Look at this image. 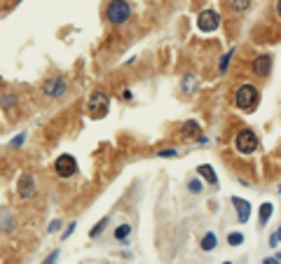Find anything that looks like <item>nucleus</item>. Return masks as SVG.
I'll list each match as a JSON object with an SVG mask.
<instances>
[{
    "label": "nucleus",
    "mask_w": 281,
    "mask_h": 264,
    "mask_svg": "<svg viewBox=\"0 0 281 264\" xmlns=\"http://www.w3.org/2000/svg\"><path fill=\"white\" fill-rule=\"evenodd\" d=\"M223 264H234V262H223Z\"/></svg>",
    "instance_id": "obj_32"
},
{
    "label": "nucleus",
    "mask_w": 281,
    "mask_h": 264,
    "mask_svg": "<svg viewBox=\"0 0 281 264\" xmlns=\"http://www.w3.org/2000/svg\"><path fill=\"white\" fill-rule=\"evenodd\" d=\"M24 141H26V134H19L17 138L10 143V148H21V145H24Z\"/></svg>",
    "instance_id": "obj_28"
},
{
    "label": "nucleus",
    "mask_w": 281,
    "mask_h": 264,
    "mask_svg": "<svg viewBox=\"0 0 281 264\" xmlns=\"http://www.w3.org/2000/svg\"><path fill=\"white\" fill-rule=\"evenodd\" d=\"M197 28L202 33H214L220 28V14L216 10H202L197 17Z\"/></svg>",
    "instance_id": "obj_7"
},
{
    "label": "nucleus",
    "mask_w": 281,
    "mask_h": 264,
    "mask_svg": "<svg viewBox=\"0 0 281 264\" xmlns=\"http://www.w3.org/2000/svg\"><path fill=\"white\" fill-rule=\"evenodd\" d=\"M263 264H279V255H274V257H267V259H263Z\"/></svg>",
    "instance_id": "obj_30"
},
{
    "label": "nucleus",
    "mask_w": 281,
    "mask_h": 264,
    "mask_svg": "<svg viewBox=\"0 0 281 264\" xmlns=\"http://www.w3.org/2000/svg\"><path fill=\"white\" fill-rule=\"evenodd\" d=\"M272 66H274L272 54H260L253 59V73H256L258 77H267V75L272 73Z\"/></svg>",
    "instance_id": "obj_9"
},
{
    "label": "nucleus",
    "mask_w": 281,
    "mask_h": 264,
    "mask_svg": "<svg viewBox=\"0 0 281 264\" xmlns=\"http://www.w3.org/2000/svg\"><path fill=\"white\" fill-rule=\"evenodd\" d=\"M0 232L3 234H14L17 232V215L10 208H0Z\"/></svg>",
    "instance_id": "obj_10"
},
{
    "label": "nucleus",
    "mask_w": 281,
    "mask_h": 264,
    "mask_svg": "<svg viewBox=\"0 0 281 264\" xmlns=\"http://www.w3.org/2000/svg\"><path fill=\"white\" fill-rule=\"evenodd\" d=\"M232 206L237 208L239 222H241V225H244V222H249V217H251V203L246 201V199H241V197H232Z\"/></svg>",
    "instance_id": "obj_11"
},
{
    "label": "nucleus",
    "mask_w": 281,
    "mask_h": 264,
    "mask_svg": "<svg viewBox=\"0 0 281 264\" xmlns=\"http://www.w3.org/2000/svg\"><path fill=\"white\" fill-rule=\"evenodd\" d=\"M251 3H253V0H230V7H232V12L244 14L251 7Z\"/></svg>",
    "instance_id": "obj_19"
},
{
    "label": "nucleus",
    "mask_w": 281,
    "mask_h": 264,
    "mask_svg": "<svg viewBox=\"0 0 281 264\" xmlns=\"http://www.w3.org/2000/svg\"><path fill=\"white\" fill-rule=\"evenodd\" d=\"M227 243H230L232 248L241 246V243H244V234H241V232H230V234H227Z\"/></svg>",
    "instance_id": "obj_22"
},
{
    "label": "nucleus",
    "mask_w": 281,
    "mask_h": 264,
    "mask_svg": "<svg viewBox=\"0 0 281 264\" xmlns=\"http://www.w3.org/2000/svg\"><path fill=\"white\" fill-rule=\"evenodd\" d=\"M106 19L113 26H124L131 19V5L129 0H110L106 7Z\"/></svg>",
    "instance_id": "obj_1"
},
{
    "label": "nucleus",
    "mask_w": 281,
    "mask_h": 264,
    "mask_svg": "<svg viewBox=\"0 0 281 264\" xmlns=\"http://www.w3.org/2000/svg\"><path fill=\"white\" fill-rule=\"evenodd\" d=\"M106 227H108V217L98 220V222H96V227L89 232V236H92V239H98V236H101V232H106Z\"/></svg>",
    "instance_id": "obj_23"
},
{
    "label": "nucleus",
    "mask_w": 281,
    "mask_h": 264,
    "mask_svg": "<svg viewBox=\"0 0 281 264\" xmlns=\"http://www.w3.org/2000/svg\"><path fill=\"white\" fill-rule=\"evenodd\" d=\"M43 94L49 99H63L68 94V82L63 80L61 75H54V77H47L43 82Z\"/></svg>",
    "instance_id": "obj_6"
},
{
    "label": "nucleus",
    "mask_w": 281,
    "mask_h": 264,
    "mask_svg": "<svg viewBox=\"0 0 281 264\" xmlns=\"http://www.w3.org/2000/svg\"><path fill=\"white\" fill-rule=\"evenodd\" d=\"M181 131H183V136H185V138H197L202 129H199V124H197L195 119H188V122H183Z\"/></svg>",
    "instance_id": "obj_15"
},
{
    "label": "nucleus",
    "mask_w": 281,
    "mask_h": 264,
    "mask_svg": "<svg viewBox=\"0 0 281 264\" xmlns=\"http://www.w3.org/2000/svg\"><path fill=\"white\" fill-rule=\"evenodd\" d=\"M199 248H202L204 252H211L218 248V236H216V232H206L202 236V241H199Z\"/></svg>",
    "instance_id": "obj_13"
},
{
    "label": "nucleus",
    "mask_w": 281,
    "mask_h": 264,
    "mask_svg": "<svg viewBox=\"0 0 281 264\" xmlns=\"http://www.w3.org/2000/svg\"><path fill=\"white\" fill-rule=\"evenodd\" d=\"M17 192H19V199H21V201H28V199H33V197H36L38 185H36V178H33L31 173H24V175L19 178Z\"/></svg>",
    "instance_id": "obj_8"
},
{
    "label": "nucleus",
    "mask_w": 281,
    "mask_h": 264,
    "mask_svg": "<svg viewBox=\"0 0 281 264\" xmlns=\"http://www.w3.org/2000/svg\"><path fill=\"white\" fill-rule=\"evenodd\" d=\"M78 159H75L73 154H59L54 161V173L59 175V178L68 180V178H73L75 173H78Z\"/></svg>",
    "instance_id": "obj_5"
},
{
    "label": "nucleus",
    "mask_w": 281,
    "mask_h": 264,
    "mask_svg": "<svg viewBox=\"0 0 281 264\" xmlns=\"http://www.w3.org/2000/svg\"><path fill=\"white\" fill-rule=\"evenodd\" d=\"M279 241H281V229H274V232H272V236H269V246L279 248Z\"/></svg>",
    "instance_id": "obj_25"
},
{
    "label": "nucleus",
    "mask_w": 281,
    "mask_h": 264,
    "mask_svg": "<svg viewBox=\"0 0 281 264\" xmlns=\"http://www.w3.org/2000/svg\"><path fill=\"white\" fill-rule=\"evenodd\" d=\"M122 96H124V101H131V92H129V89H124Z\"/></svg>",
    "instance_id": "obj_31"
},
{
    "label": "nucleus",
    "mask_w": 281,
    "mask_h": 264,
    "mask_svg": "<svg viewBox=\"0 0 281 264\" xmlns=\"http://www.w3.org/2000/svg\"><path fill=\"white\" fill-rule=\"evenodd\" d=\"M108 108H110V99L106 92L96 89V92L89 94V99H87V112L92 117H106L108 115Z\"/></svg>",
    "instance_id": "obj_3"
},
{
    "label": "nucleus",
    "mask_w": 281,
    "mask_h": 264,
    "mask_svg": "<svg viewBox=\"0 0 281 264\" xmlns=\"http://www.w3.org/2000/svg\"><path fill=\"white\" fill-rule=\"evenodd\" d=\"M272 213H274V206H272L269 201L260 206V215H258V222H260V227H263V225H267L269 217H272Z\"/></svg>",
    "instance_id": "obj_18"
},
{
    "label": "nucleus",
    "mask_w": 281,
    "mask_h": 264,
    "mask_svg": "<svg viewBox=\"0 0 281 264\" xmlns=\"http://www.w3.org/2000/svg\"><path fill=\"white\" fill-rule=\"evenodd\" d=\"M232 56H234V47H230V50L223 54V59H220V63H218V70L223 75L227 73V66H230V61H232Z\"/></svg>",
    "instance_id": "obj_20"
},
{
    "label": "nucleus",
    "mask_w": 281,
    "mask_h": 264,
    "mask_svg": "<svg viewBox=\"0 0 281 264\" xmlns=\"http://www.w3.org/2000/svg\"><path fill=\"white\" fill-rule=\"evenodd\" d=\"M234 148L239 154H253L258 150V136L253 129H241L234 136Z\"/></svg>",
    "instance_id": "obj_4"
},
{
    "label": "nucleus",
    "mask_w": 281,
    "mask_h": 264,
    "mask_svg": "<svg viewBox=\"0 0 281 264\" xmlns=\"http://www.w3.org/2000/svg\"><path fill=\"white\" fill-rule=\"evenodd\" d=\"M157 157H164V159H176L178 157V150L176 148H162V150H157Z\"/></svg>",
    "instance_id": "obj_24"
},
{
    "label": "nucleus",
    "mask_w": 281,
    "mask_h": 264,
    "mask_svg": "<svg viewBox=\"0 0 281 264\" xmlns=\"http://www.w3.org/2000/svg\"><path fill=\"white\" fill-rule=\"evenodd\" d=\"M61 225H63L61 220H52V225H49V229H47V232H49V234H56L59 229H61Z\"/></svg>",
    "instance_id": "obj_29"
},
{
    "label": "nucleus",
    "mask_w": 281,
    "mask_h": 264,
    "mask_svg": "<svg viewBox=\"0 0 281 264\" xmlns=\"http://www.w3.org/2000/svg\"><path fill=\"white\" fill-rule=\"evenodd\" d=\"M258 99H260V92H258V86H253V84H241L237 92H234V105L244 112L253 110L258 105Z\"/></svg>",
    "instance_id": "obj_2"
},
{
    "label": "nucleus",
    "mask_w": 281,
    "mask_h": 264,
    "mask_svg": "<svg viewBox=\"0 0 281 264\" xmlns=\"http://www.w3.org/2000/svg\"><path fill=\"white\" fill-rule=\"evenodd\" d=\"M188 192H190V194H202V192H204V183L199 178H190L188 180Z\"/></svg>",
    "instance_id": "obj_21"
},
{
    "label": "nucleus",
    "mask_w": 281,
    "mask_h": 264,
    "mask_svg": "<svg viewBox=\"0 0 281 264\" xmlns=\"http://www.w3.org/2000/svg\"><path fill=\"white\" fill-rule=\"evenodd\" d=\"M75 227H78V222H71V225H68V227L63 229L61 239H63V241H66V239H71V236H73V232H75Z\"/></svg>",
    "instance_id": "obj_27"
},
{
    "label": "nucleus",
    "mask_w": 281,
    "mask_h": 264,
    "mask_svg": "<svg viewBox=\"0 0 281 264\" xmlns=\"http://www.w3.org/2000/svg\"><path fill=\"white\" fill-rule=\"evenodd\" d=\"M197 175H199V178H204L208 185H214V187H218V175H216V171H214V166H211V164H202V166H197Z\"/></svg>",
    "instance_id": "obj_12"
},
{
    "label": "nucleus",
    "mask_w": 281,
    "mask_h": 264,
    "mask_svg": "<svg viewBox=\"0 0 281 264\" xmlns=\"http://www.w3.org/2000/svg\"><path fill=\"white\" fill-rule=\"evenodd\" d=\"M113 236H115L117 243H127L129 236H131V225H129V222H122V225H117V229L113 232Z\"/></svg>",
    "instance_id": "obj_14"
},
{
    "label": "nucleus",
    "mask_w": 281,
    "mask_h": 264,
    "mask_svg": "<svg viewBox=\"0 0 281 264\" xmlns=\"http://www.w3.org/2000/svg\"><path fill=\"white\" fill-rule=\"evenodd\" d=\"M197 84H199V82H197V75H192V73L183 75V92L188 94V96H190V94H195Z\"/></svg>",
    "instance_id": "obj_17"
},
{
    "label": "nucleus",
    "mask_w": 281,
    "mask_h": 264,
    "mask_svg": "<svg viewBox=\"0 0 281 264\" xmlns=\"http://www.w3.org/2000/svg\"><path fill=\"white\" fill-rule=\"evenodd\" d=\"M0 108H3L5 112H12L14 108H17V94H12V92L3 94V99H0Z\"/></svg>",
    "instance_id": "obj_16"
},
{
    "label": "nucleus",
    "mask_w": 281,
    "mask_h": 264,
    "mask_svg": "<svg viewBox=\"0 0 281 264\" xmlns=\"http://www.w3.org/2000/svg\"><path fill=\"white\" fill-rule=\"evenodd\" d=\"M59 257H61V252H59V250H52L47 257H45L43 264H56V262H59Z\"/></svg>",
    "instance_id": "obj_26"
}]
</instances>
